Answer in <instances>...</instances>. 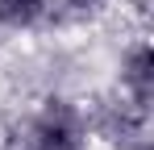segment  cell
<instances>
[{
	"instance_id": "obj_1",
	"label": "cell",
	"mask_w": 154,
	"mask_h": 150,
	"mask_svg": "<svg viewBox=\"0 0 154 150\" xmlns=\"http://www.w3.org/2000/svg\"><path fill=\"white\" fill-rule=\"evenodd\" d=\"M21 150H92L88 113L71 100H46L21 129Z\"/></svg>"
},
{
	"instance_id": "obj_2",
	"label": "cell",
	"mask_w": 154,
	"mask_h": 150,
	"mask_svg": "<svg viewBox=\"0 0 154 150\" xmlns=\"http://www.w3.org/2000/svg\"><path fill=\"white\" fill-rule=\"evenodd\" d=\"M117 100L137 108V113H150L154 104V54L146 38H129L121 46L117 58Z\"/></svg>"
},
{
	"instance_id": "obj_3",
	"label": "cell",
	"mask_w": 154,
	"mask_h": 150,
	"mask_svg": "<svg viewBox=\"0 0 154 150\" xmlns=\"http://www.w3.org/2000/svg\"><path fill=\"white\" fill-rule=\"evenodd\" d=\"M112 8V0H46V21L50 29H92Z\"/></svg>"
},
{
	"instance_id": "obj_4",
	"label": "cell",
	"mask_w": 154,
	"mask_h": 150,
	"mask_svg": "<svg viewBox=\"0 0 154 150\" xmlns=\"http://www.w3.org/2000/svg\"><path fill=\"white\" fill-rule=\"evenodd\" d=\"M46 21V0H0V33H33Z\"/></svg>"
}]
</instances>
